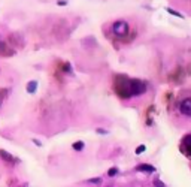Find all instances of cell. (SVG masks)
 I'll list each match as a JSON object with an SVG mask.
<instances>
[{"label": "cell", "mask_w": 191, "mask_h": 187, "mask_svg": "<svg viewBox=\"0 0 191 187\" xmlns=\"http://www.w3.org/2000/svg\"><path fill=\"white\" fill-rule=\"evenodd\" d=\"M182 145L187 151H191V135H187L184 139H182Z\"/></svg>", "instance_id": "8"}, {"label": "cell", "mask_w": 191, "mask_h": 187, "mask_svg": "<svg viewBox=\"0 0 191 187\" xmlns=\"http://www.w3.org/2000/svg\"><path fill=\"white\" fill-rule=\"evenodd\" d=\"M58 5H60V6H64V5H67V2H63V0H58Z\"/></svg>", "instance_id": "17"}, {"label": "cell", "mask_w": 191, "mask_h": 187, "mask_svg": "<svg viewBox=\"0 0 191 187\" xmlns=\"http://www.w3.org/2000/svg\"><path fill=\"white\" fill-rule=\"evenodd\" d=\"M145 150H146V147L143 145V144H142V145H137V147H136L135 153H136V154H142V153L145 151Z\"/></svg>", "instance_id": "13"}, {"label": "cell", "mask_w": 191, "mask_h": 187, "mask_svg": "<svg viewBox=\"0 0 191 187\" xmlns=\"http://www.w3.org/2000/svg\"><path fill=\"white\" fill-rule=\"evenodd\" d=\"M12 53V49H9V47L6 45V42H3L2 39H0V56H11Z\"/></svg>", "instance_id": "6"}, {"label": "cell", "mask_w": 191, "mask_h": 187, "mask_svg": "<svg viewBox=\"0 0 191 187\" xmlns=\"http://www.w3.org/2000/svg\"><path fill=\"white\" fill-rule=\"evenodd\" d=\"M72 147H73V150H75V151H82V150H84V147H85V144H84L82 141H78V142H73V145H72Z\"/></svg>", "instance_id": "9"}, {"label": "cell", "mask_w": 191, "mask_h": 187, "mask_svg": "<svg viewBox=\"0 0 191 187\" xmlns=\"http://www.w3.org/2000/svg\"><path fill=\"white\" fill-rule=\"evenodd\" d=\"M146 92V85L140 80H130V96H140Z\"/></svg>", "instance_id": "3"}, {"label": "cell", "mask_w": 191, "mask_h": 187, "mask_svg": "<svg viewBox=\"0 0 191 187\" xmlns=\"http://www.w3.org/2000/svg\"><path fill=\"white\" fill-rule=\"evenodd\" d=\"M96 132H97V133H101V135H108V130H105V129H97Z\"/></svg>", "instance_id": "15"}, {"label": "cell", "mask_w": 191, "mask_h": 187, "mask_svg": "<svg viewBox=\"0 0 191 187\" xmlns=\"http://www.w3.org/2000/svg\"><path fill=\"white\" fill-rule=\"evenodd\" d=\"M136 171L137 172H145V174H152V172H155V166L148 163H140L136 166Z\"/></svg>", "instance_id": "5"}, {"label": "cell", "mask_w": 191, "mask_h": 187, "mask_svg": "<svg viewBox=\"0 0 191 187\" xmlns=\"http://www.w3.org/2000/svg\"><path fill=\"white\" fill-rule=\"evenodd\" d=\"M167 12H169V14H172V15H175V17H178V18H184V15H182L181 12L173 11V9H170V8H167Z\"/></svg>", "instance_id": "12"}, {"label": "cell", "mask_w": 191, "mask_h": 187, "mask_svg": "<svg viewBox=\"0 0 191 187\" xmlns=\"http://www.w3.org/2000/svg\"><path fill=\"white\" fill-rule=\"evenodd\" d=\"M179 111H181V114H184L187 117H191V97H187V99H184L181 102Z\"/></svg>", "instance_id": "4"}, {"label": "cell", "mask_w": 191, "mask_h": 187, "mask_svg": "<svg viewBox=\"0 0 191 187\" xmlns=\"http://www.w3.org/2000/svg\"><path fill=\"white\" fill-rule=\"evenodd\" d=\"M118 174H120V169H118V168H111V169L108 171V175L109 177H117Z\"/></svg>", "instance_id": "11"}, {"label": "cell", "mask_w": 191, "mask_h": 187, "mask_svg": "<svg viewBox=\"0 0 191 187\" xmlns=\"http://www.w3.org/2000/svg\"><path fill=\"white\" fill-rule=\"evenodd\" d=\"M27 93H30V94H33L36 90H37V81H30L29 84H27Z\"/></svg>", "instance_id": "7"}, {"label": "cell", "mask_w": 191, "mask_h": 187, "mask_svg": "<svg viewBox=\"0 0 191 187\" xmlns=\"http://www.w3.org/2000/svg\"><path fill=\"white\" fill-rule=\"evenodd\" d=\"M0 156H2V157H3V159H5V160H6V159H8V162H13V160H15V159H13V157H12V156H11V154H9V153L3 151V150H0Z\"/></svg>", "instance_id": "10"}, {"label": "cell", "mask_w": 191, "mask_h": 187, "mask_svg": "<svg viewBox=\"0 0 191 187\" xmlns=\"http://www.w3.org/2000/svg\"><path fill=\"white\" fill-rule=\"evenodd\" d=\"M88 183H90V184H99V183H101V178H100V177H96V178H90V180H88Z\"/></svg>", "instance_id": "14"}, {"label": "cell", "mask_w": 191, "mask_h": 187, "mask_svg": "<svg viewBox=\"0 0 191 187\" xmlns=\"http://www.w3.org/2000/svg\"><path fill=\"white\" fill-rule=\"evenodd\" d=\"M115 90L123 97H132L130 96V80L127 76H117L115 80Z\"/></svg>", "instance_id": "1"}, {"label": "cell", "mask_w": 191, "mask_h": 187, "mask_svg": "<svg viewBox=\"0 0 191 187\" xmlns=\"http://www.w3.org/2000/svg\"><path fill=\"white\" fill-rule=\"evenodd\" d=\"M128 30H130V25L127 21H123V20H120V21H115L112 24V33L115 36H118V37H124V36L128 35Z\"/></svg>", "instance_id": "2"}, {"label": "cell", "mask_w": 191, "mask_h": 187, "mask_svg": "<svg viewBox=\"0 0 191 187\" xmlns=\"http://www.w3.org/2000/svg\"><path fill=\"white\" fill-rule=\"evenodd\" d=\"M155 186H157V187H164V184H163V181H160V180H155Z\"/></svg>", "instance_id": "16"}]
</instances>
